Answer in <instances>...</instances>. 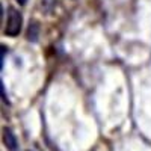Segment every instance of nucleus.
<instances>
[{"mask_svg": "<svg viewBox=\"0 0 151 151\" xmlns=\"http://www.w3.org/2000/svg\"><path fill=\"white\" fill-rule=\"evenodd\" d=\"M27 40H29V41H33V42L38 40V24H36V23H32L30 26H29Z\"/></svg>", "mask_w": 151, "mask_h": 151, "instance_id": "obj_3", "label": "nucleus"}, {"mask_svg": "<svg viewBox=\"0 0 151 151\" xmlns=\"http://www.w3.org/2000/svg\"><path fill=\"white\" fill-rule=\"evenodd\" d=\"M2 94H3V101L9 103V100H8V95H6V92H5V85H3V83H2Z\"/></svg>", "mask_w": 151, "mask_h": 151, "instance_id": "obj_4", "label": "nucleus"}, {"mask_svg": "<svg viewBox=\"0 0 151 151\" xmlns=\"http://www.w3.org/2000/svg\"><path fill=\"white\" fill-rule=\"evenodd\" d=\"M21 24H23V17L15 8H9L8 11V20H6V26H5V35L8 36H17L21 30Z\"/></svg>", "mask_w": 151, "mask_h": 151, "instance_id": "obj_1", "label": "nucleus"}, {"mask_svg": "<svg viewBox=\"0 0 151 151\" xmlns=\"http://www.w3.org/2000/svg\"><path fill=\"white\" fill-rule=\"evenodd\" d=\"M17 2H18L20 5H24V3H26V2H27V0H17Z\"/></svg>", "mask_w": 151, "mask_h": 151, "instance_id": "obj_5", "label": "nucleus"}, {"mask_svg": "<svg viewBox=\"0 0 151 151\" xmlns=\"http://www.w3.org/2000/svg\"><path fill=\"white\" fill-rule=\"evenodd\" d=\"M3 142L6 145V148L9 151H20V147H18V141L11 129H5L3 130Z\"/></svg>", "mask_w": 151, "mask_h": 151, "instance_id": "obj_2", "label": "nucleus"}]
</instances>
